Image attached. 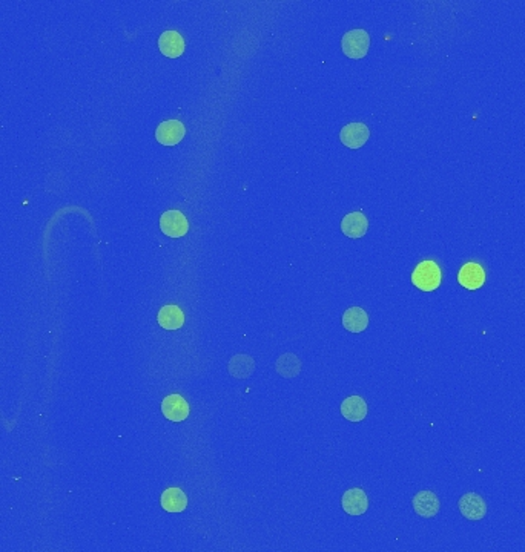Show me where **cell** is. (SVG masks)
I'll return each instance as SVG.
<instances>
[{"mask_svg": "<svg viewBox=\"0 0 525 552\" xmlns=\"http://www.w3.org/2000/svg\"><path fill=\"white\" fill-rule=\"evenodd\" d=\"M441 269L435 261H422L412 274V283L422 292H433L441 285Z\"/></svg>", "mask_w": 525, "mask_h": 552, "instance_id": "obj_1", "label": "cell"}, {"mask_svg": "<svg viewBox=\"0 0 525 552\" xmlns=\"http://www.w3.org/2000/svg\"><path fill=\"white\" fill-rule=\"evenodd\" d=\"M342 53L349 58H362L367 56L370 47V37L364 29H352L344 34L341 40Z\"/></svg>", "mask_w": 525, "mask_h": 552, "instance_id": "obj_2", "label": "cell"}, {"mask_svg": "<svg viewBox=\"0 0 525 552\" xmlns=\"http://www.w3.org/2000/svg\"><path fill=\"white\" fill-rule=\"evenodd\" d=\"M160 229L167 237L181 238L188 233L189 223L180 210H166L160 218Z\"/></svg>", "mask_w": 525, "mask_h": 552, "instance_id": "obj_3", "label": "cell"}, {"mask_svg": "<svg viewBox=\"0 0 525 552\" xmlns=\"http://www.w3.org/2000/svg\"><path fill=\"white\" fill-rule=\"evenodd\" d=\"M459 512H461L467 520L476 521L485 517L487 514V505L484 499L476 492H467L461 499H459Z\"/></svg>", "mask_w": 525, "mask_h": 552, "instance_id": "obj_4", "label": "cell"}, {"mask_svg": "<svg viewBox=\"0 0 525 552\" xmlns=\"http://www.w3.org/2000/svg\"><path fill=\"white\" fill-rule=\"evenodd\" d=\"M185 134L186 128L180 120H166L157 126L156 138L160 144L175 146L183 140Z\"/></svg>", "mask_w": 525, "mask_h": 552, "instance_id": "obj_5", "label": "cell"}, {"mask_svg": "<svg viewBox=\"0 0 525 552\" xmlns=\"http://www.w3.org/2000/svg\"><path fill=\"white\" fill-rule=\"evenodd\" d=\"M458 281L467 290H478L485 283L484 267L478 262H467L459 269Z\"/></svg>", "mask_w": 525, "mask_h": 552, "instance_id": "obj_6", "label": "cell"}, {"mask_svg": "<svg viewBox=\"0 0 525 552\" xmlns=\"http://www.w3.org/2000/svg\"><path fill=\"white\" fill-rule=\"evenodd\" d=\"M370 137V131L364 123H349L341 129L340 140L342 144L350 147V149H360L361 146L366 144Z\"/></svg>", "mask_w": 525, "mask_h": 552, "instance_id": "obj_7", "label": "cell"}, {"mask_svg": "<svg viewBox=\"0 0 525 552\" xmlns=\"http://www.w3.org/2000/svg\"><path fill=\"white\" fill-rule=\"evenodd\" d=\"M162 411L166 419L172 422H183L189 416V403L183 396L169 394L162 402Z\"/></svg>", "mask_w": 525, "mask_h": 552, "instance_id": "obj_8", "label": "cell"}, {"mask_svg": "<svg viewBox=\"0 0 525 552\" xmlns=\"http://www.w3.org/2000/svg\"><path fill=\"white\" fill-rule=\"evenodd\" d=\"M413 510L421 517L432 519L441 510L440 499L432 491H419L413 497Z\"/></svg>", "mask_w": 525, "mask_h": 552, "instance_id": "obj_9", "label": "cell"}, {"mask_svg": "<svg viewBox=\"0 0 525 552\" xmlns=\"http://www.w3.org/2000/svg\"><path fill=\"white\" fill-rule=\"evenodd\" d=\"M369 221L362 212H352L342 218L341 221V231L346 237L352 240L362 238L367 233Z\"/></svg>", "mask_w": 525, "mask_h": 552, "instance_id": "obj_10", "label": "cell"}, {"mask_svg": "<svg viewBox=\"0 0 525 552\" xmlns=\"http://www.w3.org/2000/svg\"><path fill=\"white\" fill-rule=\"evenodd\" d=\"M341 503L349 515H362L369 508V499L361 488H352L342 494Z\"/></svg>", "mask_w": 525, "mask_h": 552, "instance_id": "obj_11", "label": "cell"}, {"mask_svg": "<svg viewBox=\"0 0 525 552\" xmlns=\"http://www.w3.org/2000/svg\"><path fill=\"white\" fill-rule=\"evenodd\" d=\"M160 53L169 58H177L185 53V40L177 31H165L158 39Z\"/></svg>", "mask_w": 525, "mask_h": 552, "instance_id": "obj_12", "label": "cell"}, {"mask_svg": "<svg viewBox=\"0 0 525 552\" xmlns=\"http://www.w3.org/2000/svg\"><path fill=\"white\" fill-rule=\"evenodd\" d=\"M341 415L349 422H361L367 416V403L361 396H350L341 403Z\"/></svg>", "mask_w": 525, "mask_h": 552, "instance_id": "obj_13", "label": "cell"}, {"mask_svg": "<svg viewBox=\"0 0 525 552\" xmlns=\"http://www.w3.org/2000/svg\"><path fill=\"white\" fill-rule=\"evenodd\" d=\"M157 321L165 330H178L185 324V313L178 306H165L160 308Z\"/></svg>", "mask_w": 525, "mask_h": 552, "instance_id": "obj_14", "label": "cell"}, {"mask_svg": "<svg viewBox=\"0 0 525 552\" xmlns=\"http://www.w3.org/2000/svg\"><path fill=\"white\" fill-rule=\"evenodd\" d=\"M342 326L350 333H361L369 326V316L361 307H350L342 315Z\"/></svg>", "mask_w": 525, "mask_h": 552, "instance_id": "obj_15", "label": "cell"}, {"mask_svg": "<svg viewBox=\"0 0 525 552\" xmlns=\"http://www.w3.org/2000/svg\"><path fill=\"white\" fill-rule=\"evenodd\" d=\"M188 506V497L180 488H167L162 494V508L167 512H181Z\"/></svg>", "mask_w": 525, "mask_h": 552, "instance_id": "obj_16", "label": "cell"}, {"mask_svg": "<svg viewBox=\"0 0 525 552\" xmlns=\"http://www.w3.org/2000/svg\"><path fill=\"white\" fill-rule=\"evenodd\" d=\"M228 370L232 374L233 378H238V379H246L249 378L251 374L255 370V362L251 356L247 355H237L233 356L229 364H228Z\"/></svg>", "mask_w": 525, "mask_h": 552, "instance_id": "obj_17", "label": "cell"}, {"mask_svg": "<svg viewBox=\"0 0 525 552\" xmlns=\"http://www.w3.org/2000/svg\"><path fill=\"white\" fill-rule=\"evenodd\" d=\"M275 370L283 378H295L301 370V362L294 353H286V355L280 356L275 362Z\"/></svg>", "mask_w": 525, "mask_h": 552, "instance_id": "obj_18", "label": "cell"}]
</instances>
